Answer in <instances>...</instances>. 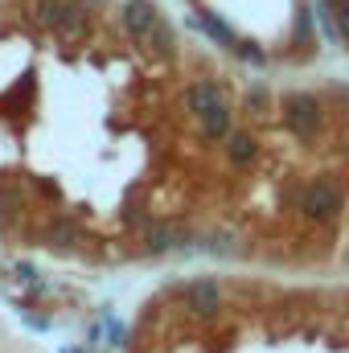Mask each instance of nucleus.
<instances>
[{
    "label": "nucleus",
    "instance_id": "1",
    "mask_svg": "<svg viewBox=\"0 0 349 353\" xmlns=\"http://www.w3.org/2000/svg\"><path fill=\"white\" fill-rule=\"evenodd\" d=\"M279 119H283V128L296 136V140H317V132H321V99L317 94H308V90H288L283 94V103H279Z\"/></svg>",
    "mask_w": 349,
    "mask_h": 353
},
{
    "label": "nucleus",
    "instance_id": "2",
    "mask_svg": "<svg viewBox=\"0 0 349 353\" xmlns=\"http://www.w3.org/2000/svg\"><path fill=\"white\" fill-rule=\"evenodd\" d=\"M296 205H300V214H308L317 222H329L346 210V197H341V185L333 176H312L304 185V193L296 197Z\"/></svg>",
    "mask_w": 349,
    "mask_h": 353
},
{
    "label": "nucleus",
    "instance_id": "3",
    "mask_svg": "<svg viewBox=\"0 0 349 353\" xmlns=\"http://www.w3.org/2000/svg\"><path fill=\"white\" fill-rule=\"evenodd\" d=\"M181 296H185L189 316H197V321H214L222 312V288H218V279H193V283H185Z\"/></svg>",
    "mask_w": 349,
    "mask_h": 353
},
{
    "label": "nucleus",
    "instance_id": "4",
    "mask_svg": "<svg viewBox=\"0 0 349 353\" xmlns=\"http://www.w3.org/2000/svg\"><path fill=\"white\" fill-rule=\"evenodd\" d=\"M87 29H90L87 8H83V4H74V0H66V8H62V17L54 21V29H50V33H54L58 41H66V46H70V41H83V37H87Z\"/></svg>",
    "mask_w": 349,
    "mask_h": 353
},
{
    "label": "nucleus",
    "instance_id": "5",
    "mask_svg": "<svg viewBox=\"0 0 349 353\" xmlns=\"http://www.w3.org/2000/svg\"><path fill=\"white\" fill-rule=\"evenodd\" d=\"M83 243H87V234H83V226L74 218H54L46 226V247L50 251H79Z\"/></svg>",
    "mask_w": 349,
    "mask_h": 353
},
{
    "label": "nucleus",
    "instance_id": "6",
    "mask_svg": "<svg viewBox=\"0 0 349 353\" xmlns=\"http://www.w3.org/2000/svg\"><path fill=\"white\" fill-rule=\"evenodd\" d=\"M157 12L161 8H152L148 0H123V8H119V21H123V29H128V37H144L148 33V25L157 21Z\"/></svg>",
    "mask_w": 349,
    "mask_h": 353
},
{
    "label": "nucleus",
    "instance_id": "7",
    "mask_svg": "<svg viewBox=\"0 0 349 353\" xmlns=\"http://www.w3.org/2000/svg\"><path fill=\"white\" fill-rule=\"evenodd\" d=\"M140 46H148L152 54H161V58H173L177 54V33H173V25L157 12V21L148 25V33L140 37Z\"/></svg>",
    "mask_w": 349,
    "mask_h": 353
},
{
    "label": "nucleus",
    "instance_id": "8",
    "mask_svg": "<svg viewBox=\"0 0 349 353\" xmlns=\"http://www.w3.org/2000/svg\"><path fill=\"white\" fill-rule=\"evenodd\" d=\"M218 103H222V87H218V83H189V87H185V107H189L197 119H201L210 107H218Z\"/></svg>",
    "mask_w": 349,
    "mask_h": 353
},
{
    "label": "nucleus",
    "instance_id": "9",
    "mask_svg": "<svg viewBox=\"0 0 349 353\" xmlns=\"http://www.w3.org/2000/svg\"><path fill=\"white\" fill-rule=\"evenodd\" d=\"M201 136L206 140H226L230 136V111H226V103H218V107H210L201 115Z\"/></svg>",
    "mask_w": 349,
    "mask_h": 353
},
{
    "label": "nucleus",
    "instance_id": "10",
    "mask_svg": "<svg viewBox=\"0 0 349 353\" xmlns=\"http://www.w3.org/2000/svg\"><path fill=\"white\" fill-rule=\"evenodd\" d=\"M144 251H148V255L173 251V222H148V226H144Z\"/></svg>",
    "mask_w": 349,
    "mask_h": 353
},
{
    "label": "nucleus",
    "instance_id": "11",
    "mask_svg": "<svg viewBox=\"0 0 349 353\" xmlns=\"http://www.w3.org/2000/svg\"><path fill=\"white\" fill-rule=\"evenodd\" d=\"M255 157V136L251 132H230L226 136V161L230 165H251Z\"/></svg>",
    "mask_w": 349,
    "mask_h": 353
},
{
    "label": "nucleus",
    "instance_id": "12",
    "mask_svg": "<svg viewBox=\"0 0 349 353\" xmlns=\"http://www.w3.org/2000/svg\"><path fill=\"white\" fill-rule=\"evenodd\" d=\"M66 0H29V17L41 25V29H54V21L62 17Z\"/></svg>",
    "mask_w": 349,
    "mask_h": 353
},
{
    "label": "nucleus",
    "instance_id": "13",
    "mask_svg": "<svg viewBox=\"0 0 349 353\" xmlns=\"http://www.w3.org/2000/svg\"><path fill=\"white\" fill-rule=\"evenodd\" d=\"M201 29H206V33H210L214 41H222V46H230V50L239 46V37H235V33H230V29H226V25H222V21L214 17V12H201Z\"/></svg>",
    "mask_w": 349,
    "mask_h": 353
},
{
    "label": "nucleus",
    "instance_id": "14",
    "mask_svg": "<svg viewBox=\"0 0 349 353\" xmlns=\"http://www.w3.org/2000/svg\"><path fill=\"white\" fill-rule=\"evenodd\" d=\"M119 222H123V226H136V230H144L152 218H148V210H144L140 201H128V205H123V214H119Z\"/></svg>",
    "mask_w": 349,
    "mask_h": 353
},
{
    "label": "nucleus",
    "instance_id": "15",
    "mask_svg": "<svg viewBox=\"0 0 349 353\" xmlns=\"http://www.w3.org/2000/svg\"><path fill=\"white\" fill-rule=\"evenodd\" d=\"M103 325H107V337H111V345H115V350H119V345H128V341H132V333H128V325H123V321H115V316H111V312H107V316H103Z\"/></svg>",
    "mask_w": 349,
    "mask_h": 353
},
{
    "label": "nucleus",
    "instance_id": "16",
    "mask_svg": "<svg viewBox=\"0 0 349 353\" xmlns=\"http://www.w3.org/2000/svg\"><path fill=\"white\" fill-rule=\"evenodd\" d=\"M333 8V4H329ZM333 25H337V41L349 50V4L346 8H333Z\"/></svg>",
    "mask_w": 349,
    "mask_h": 353
},
{
    "label": "nucleus",
    "instance_id": "17",
    "mask_svg": "<svg viewBox=\"0 0 349 353\" xmlns=\"http://www.w3.org/2000/svg\"><path fill=\"white\" fill-rule=\"evenodd\" d=\"M17 279H21V283H29V288H37V292H41V283H37V271H33V263H17Z\"/></svg>",
    "mask_w": 349,
    "mask_h": 353
},
{
    "label": "nucleus",
    "instance_id": "18",
    "mask_svg": "<svg viewBox=\"0 0 349 353\" xmlns=\"http://www.w3.org/2000/svg\"><path fill=\"white\" fill-rule=\"evenodd\" d=\"M329 4H333V8H346L349 0H329Z\"/></svg>",
    "mask_w": 349,
    "mask_h": 353
},
{
    "label": "nucleus",
    "instance_id": "19",
    "mask_svg": "<svg viewBox=\"0 0 349 353\" xmlns=\"http://www.w3.org/2000/svg\"><path fill=\"white\" fill-rule=\"evenodd\" d=\"M62 353H87V350H62Z\"/></svg>",
    "mask_w": 349,
    "mask_h": 353
}]
</instances>
